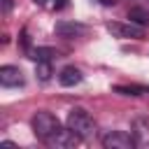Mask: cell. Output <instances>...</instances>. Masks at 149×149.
<instances>
[{
  "mask_svg": "<svg viewBox=\"0 0 149 149\" xmlns=\"http://www.w3.org/2000/svg\"><path fill=\"white\" fill-rule=\"evenodd\" d=\"M68 128L81 140V142H88V140H93L95 137V133H98V128H95V121H93V116L84 109V107H72L70 112H68Z\"/></svg>",
  "mask_w": 149,
  "mask_h": 149,
  "instance_id": "6da1fadb",
  "label": "cell"
},
{
  "mask_svg": "<svg viewBox=\"0 0 149 149\" xmlns=\"http://www.w3.org/2000/svg\"><path fill=\"white\" fill-rule=\"evenodd\" d=\"M30 126H33L35 137H37L40 142H47V140H49V137L61 128V121H58V116H54L51 112L40 109V112H35V114H33Z\"/></svg>",
  "mask_w": 149,
  "mask_h": 149,
  "instance_id": "7a4b0ae2",
  "label": "cell"
},
{
  "mask_svg": "<svg viewBox=\"0 0 149 149\" xmlns=\"http://www.w3.org/2000/svg\"><path fill=\"white\" fill-rule=\"evenodd\" d=\"M105 28H107V33L112 37H119V40H142L144 37V26L133 23V21H128V23H123V21H109Z\"/></svg>",
  "mask_w": 149,
  "mask_h": 149,
  "instance_id": "3957f363",
  "label": "cell"
},
{
  "mask_svg": "<svg viewBox=\"0 0 149 149\" xmlns=\"http://www.w3.org/2000/svg\"><path fill=\"white\" fill-rule=\"evenodd\" d=\"M100 142H102L105 149H133L135 147L133 135L126 133V130H107L100 137Z\"/></svg>",
  "mask_w": 149,
  "mask_h": 149,
  "instance_id": "277c9868",
  "label": "cell"
},
{
  "mask_svg": "<svg viewBox=\"0 0 149 149\" xmlns=\"http://www.w3.org/2000/svg\"><path fill=\"white\" fill-rule=\"evenodd\" d=\"M79 142H81V140H79V137L68 128V126H65V128L61 126V128H58V130H56V133H54L44 144H47V147H51V149H70V147H77Z\"/></svg>",
  "mask_w": 149,
  "mask_h": 149,
  "instance_id": "5b68a950",
  "label": "cell"
},
{
  "mask_svg": "<svg viewBox=\"0 0 149 149\" xmlns=\"http://www.w3.org/2000/svg\"><path fill=\"white\" fill-rule=\"evenodd\" d=\"M130 135L135 140V147L147 149L149 147V116H135L130 126Z\"/></svg>",
  "mask_w": 149,
  "mask_h": 149,
  "instance_id": "8992f818",
  "label": "cell"
},
{
  "mask_svg": "<svg viewBox=\"0 0 149 149\" xmlns=\"http://www.w3.org/2000/svg\"><path fill=\"white\" fill-rule=\"evenodd\" d=\"M86 26L84 23H77V21H58L56 23V35L58 37H65V40H74V37H81L86 35Z\"/></svg>",
  "mask_w": 149,
  "mask_h": 149,
  "instance_id": "52a82bcc",
  "label": "cell"
},
{
  "mask_svg": "<svg viewBox=\"0 0 149 149\" xmlns=\"http://www.w3.org/2000/svg\"><path fill=\"white\" fill-rule=\"evenodd\" d=\"M0 84L5 88H14V86H23V72L16 65H2L0 68Z\"/></svg>",
  "mask_w": 149,
  "mask_h": 149,
  "instance_id": "ba28073f",
  "label": "cell"
},
{
  "mask_svg": "<svg viewBox=\"0 0 149 149\" xmlns=\"http://www.w3.org/2000/svg\"><path fill=\"white\" fill-rule=\"evenodd\" d=\"M58 81H61V86H74V84H79V81H81V72H79V68H74V65L63 68L61 74H58Z\"/></svg>",
  "mask_w": 149,
  "mask_h": 149,
  "instance_id": "9c48e42d",
  "label": "cell"
},
{
  "mask_svg": "<svg viewBox=\"0 0 149 149\" xmlns=\"http://www.w3.org/2000/svg\"><path fill=\"white\" fill-rule=\"evenodd\" d=\"M35 74H37L42 81H47V79L54 74V70H51V61H37V65H35Z\"/></svg>",
  "mask_w": 149,
  "mask_h": 149,
  "instance_id": "30bf717a",
  "label": "cell"
},
{
  "mask_svg": "<svg viewBox=\"0 0 149 149\" xmlns=\"http://www.w3.org/2000/svg\"><path fill=\"white\" fill-rule=\"evenodd\" d=\"M128 19H130L133 23H140V26H144V23L149 21V14H147L144 9H140V7H133V9L128 12Z\"/></svg>",
  "mask_w": 149,
  "mask_h": 149,
  "instance_id": "8fae6325",
  "label": "cell"
},
{
  "mask_svg": "<svg viewBox=\"0 0 149 149\" xmlns=\"http://www.w3.org/2000/svg\"><path fill=\"white\" fill-rule=\"evenodd\" d=\"M114 91L121 93V95H142V93H147V88H142V86H114Z\"/></svg>",
  "mask_w": 149,
  "mask_h": 149,
  "instance_id": "7c38bea8",
  "label": "cell"
},
{
  "mask_svg": "<svg viewBox=\"0 0 149 149\" xmlns=\"http://www.w3.org/2000/svg\"><path fill=\"white\" fill-rule=\"evenodd\" d=\"M51 56H54V51H51V49L40 47V49H35V51H33V56H30V58H35V61H51Z\"/></svg>",
  "mask_w": 149,
  "mask_h": 149,
  "instance_id": "4fadbf2b",
  "label": "cell"
},
{
  "mask_svg": "<svg viewBox=\"0 0 149 149\" xmlns=\"http://www.w3.org/2000/svg\"><path fill=\"white\" fill-rule=\"evenodd\" d=\"M12 5H14L12 0H2V12H5V14H9V12H12Z\"/></svg>",
  "mask_w": 149,
  "mask_h": 149,
  "instance_id": "5bb4252c",
  "label": "cell"
},
{
  "mask_svg": "<svg viewBox=\"0 0 149 149\" xmlns=\"http://www.w3.org/2000/svg\"><path fill=\"white\" fill-rule=\"evenodd\" d=\"M68 7V0H54V9H63Z\"/></svg>",
  "mask_w": 149,
  "mask_h": 149,
  "instance_id": "9a60e30c",
  "label": "cell"
},
{
  "mask_svg": "<svg viewBox=\"0 0 149 149\" xmlns=\"http://www.w3.org/2000/svg\"><path fill=\"white\" fill-rule=\"evenodd\" d=\"M35 5H47V0H33Z\"/></svg>",
  "mask_w": 149,
  "mask_h": 149,
  "instance_id": "2e32d148",
  "label": "cell"
},
{
  "mask_svg": "<svg viewBox=\"0 0 149 149\" xmlns=\"http://www.w3.org/2000/svg\"><path fill=\"white\" fill-rule=\"evenodd\" d=\"M102 2H105V5H112V2H116V0H102Z\"/></svg>",
  "mask_w": 149,
  "mask_h": 149,
  "instance_id": "e0dca14e",
  "label": "cell"
}]
</instances>
